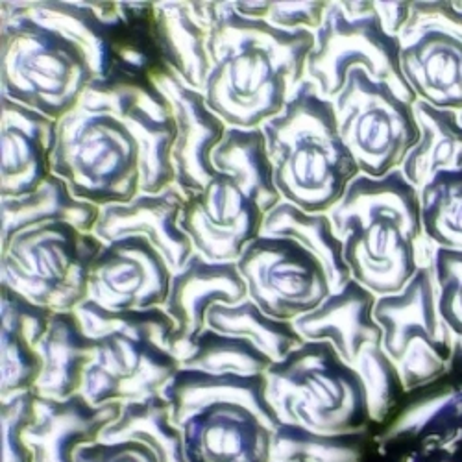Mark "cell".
<instances>
[{
    "mask_svg": "<svg viewBox=\"0 0 462 462\" xmlns=\"http://www.w3.org/2000/svg\"><path fill=\"white\" fill-rule=\"evenodd\" d=\"M313 47V32L282 30L243 17L234 3H218L209 33L208 106L229 128H263L305 82Z\"/></svg>",
    "mask_w": 462,
    "mask_h": 462,
    "instance_id": "6da1fadb",
    "label": "cell"
},
{
    "mask_svg": "<svg viewBox=\"0 0 462 462\" xmlns=\"http://www.w3.org/2000/svg\"><path fill=\"white\" fill-rule=\"evenodd\" d=\"M328 215L352 280L377 298L402 292L430 266L420 195L402 169L377 180L361 174Z\"/></svg>",
    "mask_w": 462,
    "mask_h": 462,
    "instance_id": "7a4b0ae2",
    "label": "cell"
},
{
    "mask_svg": "<svg viewBox=\"0 0 462 462\" xmlns=\"http://www.w3.org/2000/svg\"><path fill=\"white\" fill-rule=\"evenodd\" d=\"M187 462H273L282 421L264 375L180 370L163 391Z\"/></svg>",
    "mask_w": 462,
    "mask_h": 462,
    "instance_id": "3957f363",
    "label": "cell"
},
{
    "mask_svg": "<svg viewBox=\"0 0 462 462\" xmlns=\"http://www.w3.org/2000/svg\"><path fill=\"white\" fill-rule=\"evenodd\" d=\"M261 130L282 199L307 213H329L361 176L338 132L333 100L310 79Z\"/></svg>",
    "mask_w": 462,
    "mask_h": 462,
    "instance_id": "277c9868",
    "label": "cell"
},
{
    "mask_svg": "<svg viewBox=\"0 0 462 462\" xmlns=\"http://www.w3.org/2000/svg\"><path fill=\"white\" fill-rule=\"evenodd\" d=\"M86 333L97 338L82 394L93 405L141 402L160 396L181 370L174 356L176 324L163 307L109 311L86 300L76 310Z\"/></svg>",
    "mask_w": 462,
    "mask_h": 462,
    "instance_id": "5b68a950",
    "label": "cell"
},
{
    "mask_svg": "<svg viewBox=\"0 0 462 462\" xmlns=\"http://www.w3.org/2000/svg\"><path fill=\"white\" fill-rule=\"evenodd\" d=\"M282 423L320 435L366 433L372 414L363 377L326 340H305L264 374Z\"/></svg>",
    "mask_w": 462,
    "mask_h": 462,
    "instance_id": "8992f818",
    "label": "cell"
},
{
    "mask_svg": "<svg viewBox=\"0 0 462 462\" xmlns=\"http://www.w3.org/2000/svg\"><path fill=\"white\" fill-rule=\"evenodd\" d=\"M0 26L3 98L54 121L79 107L97 80L84 49L28 17L3 15Z\"/></svg>",
    "mask_w": 462,
    "mask_h": 462,
    "instance_id": "52a82bcc",
    "label": "cell"
},
{
    "mask_svg": "<svg viewBox=\"0 0 462 462\" xmlns=\"http://www.w3.org/2000/svg\"><path fill=\"white\" fill-rule=\"evenodd\" d=\"M52 172L76 199L98 208L141 195V153L130 130L106 107L82 100L58 121Z\"/></svg>",
    "mask_w": 462,
    "mask_h": 462,
    "instance_id": "ba28073f",
    "label": "cell"
},
{
    "mask_svg": "<svg viewBox=\"0 0 462 462\" xmlns=\"http://www.w3.org/2000/svg\"><path fill=\"white\" fill-rule=\"evenodd\" d=\"M104 246L70 224L26 229L3 248L0 285L54 313L76 311L89 300L91 266Z\"/></svg>",
    "mask_w": 462,
    "mask_h": 462,
    "instance_id": "9c48e42d",
    "label": "cell"
},
{
    "mask_svg": "<svg viewBox=\"0 0 462 462\" xmlns=\"http://www.w3.org/2000/svg\"><path fill=\"white\" fill-rule=\"evenodd\" d=\"M400 56V37L384 30L375 3H329L324 23L315 32L307 79L324 98L335 100L350 72L365 69L374 80L391 86L414 106L418 97L405 80Z\"/></svg>",
    "mask_w": 462,
    "mask_h": 462,
    "instance_id": "30bf717a",
    "label": "cell"
},
{
    "mask_svg": "<svg viewBox=\"0 0 462 462\" xmlns=\"http://www.w3.org/2000/svg\"><path fill=\"white\" fill-rule=\"evenodd\" d=\"M375 301V294L352 280L331 292L319 310L294 320V328L303 340L329 342L340 359L363 377L372 421H383L405 389L383 348V329L374 319Z\"/></svg>",
    "mask_w": 462,
    "mask_h": 462,
    "instance_id": "8fae6325",
    "label": "cell"
},
{
    "mask_svg": "<svg viewBox=\"0 0 462 462\" xmlns=\"http://www.w3.org/2000/svg\"><path fill=\"white\" fill-rule=\"evenodd\" d=\"M374 319L405 393L428 387L451 370L457 346L439 313L430 266H421L402 292L377 298Z\"/></svg>",
    "mask_w": 462,
    "mask_h": 462,
    "instance_id": "7c38bea8",
    "label": "cell"
},
{
    "mask_svg": "<svg viewBox=\"0 0 462 462\" xmlns=\"http://www.w3.org/2000/svg\"><path fill=\"white\" fill-rule=\"evenodd\" d=\"M333 106L342 141L365 176L377 180L402 169L420 143L414 106L365 69L350 72Z\"/></svg>",
    "mask_w": 462,
    "mask_h": 462,
    "instance_id": "4fadbf2b",
    "label": "cell"
},
{
    "mask_svg": "<svg viewBox=\"0 0 462 462\" xmlns=\"http://www.w3.org/2000/svg\"><path fill=\"white\" fill-rule=\"evenodd\" d=\"M248 298L263 313L294 322L311 313L333 292L322 263L300 243L259 236L237 261Z\"/></svg>",
    "mask_w": 462,
    "mask_h": 462,
    "instance_id": "5bb4252c",
    "label": "cell"
},
{
    "mask_svg": "<svg viewBox=\"0 0 462 462\" xmlns=\"http://www.w3.org/2000/svg\"><path fill=\"white\" fill-rule=\"evenodd\" d=\"M82 100L106 107L130 130L141 153L143 195H160L176 183L174 111L152 79L95 80Z\"/></svg>",
    "mask_w": 462,
    "mask_h": 462,
    "instance_id": "9a60e30c",
    "label": "cell"
},
{
    "mask_svg": "<svg viewBox=\"0 0 462 462\" xmlns=\"http://www.w3.org/2000/svg\"><path fill=\"white\" fill-rule=\"evenodd\" d=\"M264 217L234 178L218 172L200 192L185 197L180 226L208 261L237 263L263 234Z\"/></svg>",
    "mask_w": 462,
    "mask_h": 462,
    "instance_id": "2e32d148",
    "label": "cell"
},
{
    "mask_svg": "<svg viewBox=\"0 0 462 462\" xmlns=\"http://www.w3.org/2000/svg\"><path fill=\"white\" fill-rule=\"evenodd\" d=\"M172 271L144 237L106 243L89 274V300L109 311H144L165 307Z\"/></svg>",
    "mask_w": 462,
    "mask_h": 462,
    "instance_id": "e0dca14e",
    "label": "cell"
},
{
    "mask_svg": "<svg viewBox=\"0 0 462 462\" xmlns=\"http://www.w3.org/2000/svg\"><path fill=\"white\" fill-rule=\"evenodd\" d=\"M152 80L169 98L176 119L174 185L185 197L195 195L218 174L213 165V152L229 126L211 111L202 91L185 86L169 67L158 70Z\"/></svg>",
    "mask_w": 462,
    "mask_h": 462,
    "instance_id": "ac0fdd59",
    "label": "cell"
},
{
    "mask_svg": "<svg viewBox=\"0 0 462 462\" xmlns=\"http://www.w3.org/2000/svg\"><path fill=\"white\" fill-rule=\"evenodd\" d=\"M0 195L21 199L40 189L54 172L52 158L58 143V121L21 106L0 102Z\"/></svg>",
    "mask_w": 462,
    "mask_h": 462,
    "instance_id": "d6986e66",
    "label": "cell"
},
{
    "mask_svg": "<svg viewBox=\"0 0 462 462\" xmlns=\"http://www.w3.org/2000/svg\"><path fill=\"white\" fill-rule=\"evenodd\" d=\"M248 298V287L237 263H213L192 254L181 271L172 274L163 310L176 324L174 356L208 328L215 305H237Z\"/></svg>",
    "mask_w": 462,
    "mask_h": 462,
    "instance_id": "ffe728a7",
    "label": "cell"
},
{
    "mask_svg": "<svg viewBox=\"0 0 462 462\" xmlns=\"http://www.w3.org/2000/svg\"><path fill=\"white\" fill-rule=\"evenodd\" d=\"M183 206L185 195L176 185L160 195L141 192L128 204L102 208L93 234L104 243L144 237L165 257L171 271L178 273L195 254V246L180 226Z\"/></svg>",
    "mask_w": 462,
    "mask_h": 462,
    "instance_id": "44dd1931",
    "label": "cell"
},
{
    "mask_svg": "<svg viewBox=\"0 0 462 462\" xmlns=\"http://www.w3.org/2000/svg\"><path fill=\"white\" fill-rule=\"evenodd\" d=\"M121 409V403L93 405L84 394L67 400L35 394L33 418L24 431L33 462H74L76 449L98 442Z\"/></svg>",
    "mask_w": 462,
    "mask_h": 462,
    "instance_id": "7402d4cb",
    "label": "cell"
},
{
    "mask_svg": "<svg viewBox=\"0 0 462 462\" xmlns=\"http://www.w3.org/2000/svg\"><path fill=\"white\" fill-rule=\"evenodd\" d=\"M402 70L418 100L462 111V42L431 26L405 24L400 33Z\"/></svg>",
    "mask_w": 462,
    "mask_h": 462,
    "instance_id": "603a6c76",
    "label": "cell"
},
{
    "mask_svg": "<svg viewBox=\"0 0 462 462\" xmlns=\"http://www.w3.org/2000/svg\"><path fill=\"white\" fill-rule=\"evenodd\" d=\"M54 311L35 305L6 285H0V350L3 374L0 396L10 400L35 391L43 372L40 342L49 331Z\"/></svg>",
    "mask_w": 462,
    "mask_h": 462,
    "instance_id": "cb8c5ba5",
    "label": "cell"
},
{
    "mask_svg": "<svg viewBox=\"0 0 462 462\" xmlns=\"http://www.w3.org/2000/svg\"><path fill=\"white\" fill-rule=\"evenodd\" d=\"M218 3H153L163 63L190 89H206L211 72L209 33Z\"/></svg>",
    "mask_w": 462,
    "mask_h": 462,
    "instance_id": "d4e9b609",
    "label": "cell"
},
{
    "mask_svg": "<svg viewBox=\"0 0 462 462\" xmlns=\"http://www.w3.org/2000/svg\"><path fill=\"white\" fill-rule=\"evenodd\" d=\"M97 338L89 337L76 311L54 313L49 331L40 342L43 372L35 394L67 400L82 394L88 368L95 361Z\"/></svg>",
    "mask_w": 462,
    "mask_h": 462,
    "instance_id": "484cf974",
    "label": "cell"
},
{
    "mask_svg": "<svg viewBox=\"0 0 462 462\" xmlns=\"http://www.w3.org/2000/svg\"><path fill=\"white\" fill-rule=\"evenodd\" d=\"M102 208L72 195L70 187L52 174L40 189L21 199H3V248L26 229L45 224H70L93 234Z\"/></svg>",
    "mask_w": 462,
    "mask_h": 462,
    "instance_id": "4316f807",
    "label": "cell"
},
{
    "mask_svg": "<svg viewBox=\"0 0 462 462\" xmlns=\"http://www.w3.org/2000/svg\"><path fill=\"white\" fill-rule=\"evenodd\" d=\"M414 115L420 126V143L402 165L407 181L421 190L435 174L462 169V125L457 111L439 109L418 100Z\"/></svg>",
    "mask_w": 462,
    "mask_h": 462,
    "instance_id": "83f0119b",
    "label": "cell"
},
{
    "mask_svg": "<svg viewBox=\"0 0 462 462\" xmlns=\"http://www.w3.org/2000/svg\"><path fill=\"white\" fill-rule=\"evenodd\" d=\"M213 165L218 172L234 178L264 215L283 202L274 181L273 162L261 128H227L222 143L213 152Z\"/></svg>",
    "mask_w": 462,
    "mask_h": 462,
    "instance_id": "f1b7e54d",
    "label": "cell"
},
{
    "mask_svg": "<svg viewBox=\"0 0 462 462\" xmlns=\"http://www.w3.org/2000/svg\"><path fill=\"white\" fill-rule=\"evenodd\" d=\"M261 236L292 239L310 250L326 268L333 292L352 282L350 268L344 261V245L328 213H307L283 200L264 217Z\"/></svg>",
    "mask_w": 462,
    "mask_h": 462,
    "instance_id": "f546056e",
    "label": "cell"
},
{
    "mask_svg": "<svg viewBox=\"0 0 462 462\" xmlns=\"http://www.w3.org/2000/svg\"><path fill=\"white\" fill-rule=\"evenodd\" d=\"M104 442H141L160 462H187L181 431L174 426L171 403L163 394L123 403L119 418L102 433Z\"/></svg>",
    "mask_w": 462,
    "mask_h": 462,
    "instance_id": "4dcf8cb0",
    "label": "cell"
},
{
    "mask_svg": "<svg viewBox=\"0 0 462 462\" xmlns=\"http://www.w3.org/2000/svg\"><path fill=\"white\" fill-rule=\"evenodd\" d=\"M208 328L224 335L248 338L274 363L285 359L305 342L296 331L294 322L268 317L250 298L237 305H215L208 313Z\"/></svg>",
    "mask_w": 462,
    "mask_h": 462,
    "instance_id": "1f68e13d",
    "label": "cell"
},
{
    "mask_svg": "<svg viewBox=\"0 0 462 462\" xmlns=\"http://www.w3.org/2000/svg\"><path fill=\"white\" fill-rule=\"evenodd\" d=\"M183 370L208 374L236 375H264L274 361L264 356L248 338L224 335L206 328L192 338L178 356Z\"/></svg>",
    "mask_w": 462,
    "mask_h": 462,
    "instance_id": "d6a6232c",
    "label": "cell"
},
{
    "mask_svg": "<svg viewBox=\"0 0 462 462\" xmlns=\"http://www.w3.org/2000/svg\"><path fill=\"white\" fill-rule=\"evenodd\" d=\"M418 195L428 243L462 252V169L435 174Z\"/></svg>",
    "mask_w": 462,
    "mask_h": 462,
    "instance_id": "836d02e7",
    "label": "cell"
},
{
    "mask_svg": "<svg viewBox=\"0 0 462 462\" xmlns=\"http://www.w3.org/2000/svg\"><path fill=\"white\" fill-rule=\"evenodd\" d=\"M365 433L320 435L282 423L274 437L273 462H363Z\"/></svg>",
    "mask_w": 462,
    "mask_h": 462,
    "instance_id": "e575fe53",
    "label": "cell"
},
{
    "mask_svg": "<svg viewBox=\"0 0 462 462\" xmlns=\"http://www.w3.org/2000/svg\"><path fill=\"white\" fill-rule=\"evenodd\" d=\"M462 418V384H453L407 407L377 442L383 451L396 444H409L421 433Z\"/></svg>",
    "mask_w": 462,
    "mask_h": 462,
    "instance_id": "d590c367",
    "label": "cell"
},
{
    "mask_svg": "<svg viewBox=\"0 0 462 462\" xmlns=\"http://www.w3.org/2000/svg\"><path fill=\"white\" fill-rule=\"evenodd\" d=\"M430 268L435 280L439 313L455 338L457 356L462 359V252L431 246Z\"/></svg>",
    "mask_w": 462,
    "mask_h": 462,
    "instance_id": "8d00e7d4",
    "label": "cell"
},
{
    "mask_svg": "<svg viewBox=\"0 0 462 462\" xmlns=\"http://www.w3.org/2000/svg\"><path fill=\"white\" fill-rule=\"evenodd\" d=\"M329 3H234V8L248 19L264 21L282 30L317 32L326 17Z\"/></svg>",
    "mask_w": 462,
    "mask_h": 462,
    "instance_id": "74e56055",
    "label": "cell"
},
{
    "mask_svg": "<svg viewBox=\"0 0 462 462\" xmlns=\"http://www.w3.org/2000/svg\"><path fill=\"white\" fill-rule=\"evenodd\" d=\"M35 393H23L0 403L3 426V462H33V453L26 444L24 431L33 418Z\"/></svg>",
    "mask_w": 462,
    "mask_h": 462,
    "instance_id": "f35d334b",
    "label": "cell"
},
{
    "mask_svg": "<svg viewBox=\"0 0 462 462\" xmlns=\"http://www.w3.org/2000/svg\"><path fill=\"white\" fill-rule=\"evenodd\" d=\"M403 462H462V418L411 440Z\"/></svg>",
    "mask_w": 462,
    "mask_h": 462,
    "instance_id": "ab89813d",
    "label": "cell"
},
{
    "mask_svg": "<svg viewBox=\"0 0 462 462\" xmlns=\"http://www.w3.org/2000/svg\"><path fill=\"white\" fill-rule=\"evenodd\" d=\"M74 462H160L148 446L134 440L104 442L82 446L74 453Z\"/></svg>",
    "mask_w": 462,
    "mask_h": 462,
    "instance_id": "60d3db41",
    "label": "cell"
},
{
    "mask_svg": "<svg viewBox=\"0 0 462 462\" xmlns=\"http://www.w3.org/2000/svg\"><path fill=\"white\" fill-rule=\"evenodd\" d=\"M407 24L439 28L462 42V3H411Z\"/></svg>",
    "mask_w": 462,
    "mask_h": 462,
    "instance_id": "b9f144b4",
    "label": "cell"
},
{
    "mask_svg": "<svg viewBox=\"0 0 462 462\" xmlns=\"http://www.w3.org/2000/svg\"><path fill=\"white\" fill-rule=\"evenodd\" d=\"M375 10L384 30L400 37L411 17V3H375Z\"/></svg>",
    "mask_w": 462,
    "mask_h": 462,
    "instance_id": "7bdbcfd3",
    "label": "cell"
},
{
    "mask_svg": "<svg viewBox=\"0 0 462 462\" xmlns=\"http://www.w3.org/2000/svg\"><path fill=\"white\" fill-rule=\"evenodd\" d=\"M458 117H460V125H462V111L458 113Z\"/></svg>",
    "mask_w": 462,
    "mask_h": 462,
    "instance_id": "ee69618b",
    "label": "cell"
}]
</instances>
